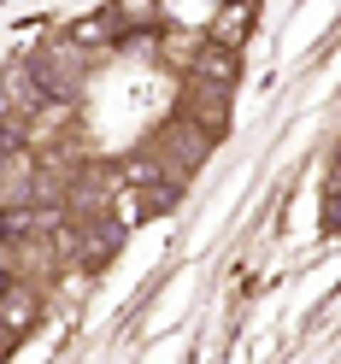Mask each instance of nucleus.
<instances>
[{
	"instance_id": "f257e3e1",
	"label": "nucleus",
	"mask_w": 341,
	"mask_h": 364,
	"mask_svg": "<svg viewBox=\"0 0 341 364\" xmlns=\"http://www.w3.org/2000/svg\"><path fill=\"white\" fill-rule=\"evenodd\" d=\"M36 317H41V294H36L24 277H6V341H12V347L30 335Z\"/></svg>"
},
{
	"instance_id": "f03ea898",
	"label": "nucleus",
	"mask_w": 341,
	"mask_h": 364,
	"mask_svg": "<svg viewBox=\"0 0 341 364\" xmlns=\"http://www.w3.org/2000/svg\"><path fill=\"white\" fill-rule=\"evenodd\" d=\"M253 12H259V0H224L206 41H218V48H241L247 30H253Z\"/></svg>"
},
{
	"instance_id": "7ed1b4c3",
	"label": "nucleus",
	"mask_w": 341,
	"mask_h": 364,
	"mask_svg": "<svg viewBox=\"0 0 341 364\" xmlns=\"http://www.w3.org/2000/svg\"><path fill=\"white\" fill-rule=\"evenodd\" d=\"M189 71H194L200 82H224V88H236V48H218V41H206V48L194 53Z\"/></svg>"
},
{
	"instance_id": "20e7f679",
	"label": "nucleus",
	"mask_w": 341,
	"mask_h": 364,
	"mask_svg": "<svg viewBox=\"0 0 341 364\" xmlns=\"http://www.w3.org/2000/svg\"><path fill=\"white\" fill-rule=\"evenodd\" d=\"M106 18H112V30H118V36H130V30H142V24L159 18V0H112Z\"/></svg>"
}]
</instances>
